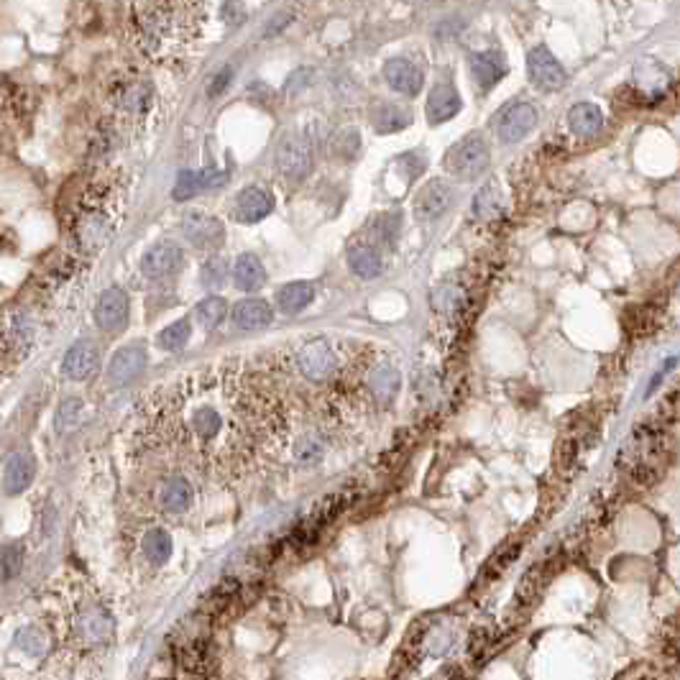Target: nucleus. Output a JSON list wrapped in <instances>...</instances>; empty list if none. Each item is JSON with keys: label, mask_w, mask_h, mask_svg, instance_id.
<instances>
[{"label": "nucleus", "mask_w": 680, "mask_h": 680, "mask_svg": "<svg viewBox=\"0 0 680 680\" xmlns=\"http://www.w3.org/2000/svg\"><path fill=\"white\" fill-rule=\"evenodd\" d=\"M277 167L284 177L289 180H302L307 177V171L312 167V149L310 143L299 136H289L279 143L277 149Z\"/></svg>", "instance_id": "obj_11"}, {"label": "nucleus", "mask_w": 680, "mask_h": 680, "mask_svg": "<svg viewBox=\"0 0 680 680\" xmlns=\"http://www.w3.org/2000/svg\"><path fill=\"white\" fill-rule=\"evenodd\" d=\"M111 635H113V622L95 601H87L85 607L74 614V637L83 645H100L111 639Z\"/></svg>", "instance_id": "obj_8"}, {"label": "nucleus", "mask_w": 680, "mask_h": 680, "mask_svg": "<svg viewBox=\"0 0 680 680\" xmlns=\"http://www.w3.org/2000/svg\"><path fill=\"white\" fill-rule=\"evenodd\" d=\"M80 410H83V402L80 399H64L62 402V407H59V414H57V430L59 432H67L72 425H77V414H80Z\"/></svg>", "instance_id": "obj_38"}, {"label": "nucleus", "mask_w": 680, "mask_h": 680, "mask_svg": "<svg viewBox=\"0 0 680 680\" xmlns=\"http://www.w3.org/2000/svg\"><path fill=\"white\" fill-rule=\"evenodd\" d=\"M295 366H297L299 376H305L307 382L325 384L340 369L338 351L333 348L330 340H310L295 354Z\"/></svg>", "instance_id": "obj_3"}, {"label": "nucleus", "mask_w": 680, "mask_h": 680, "mask_svg": "<svg viewBox=\"0 0 680 680\" xmlns=\"http://www.w3.org/2000/svg\"><path fill=\"white\" fill-rule=\"evenodd\" d=\"M171 553H174V542H171L167 529H159V527H156V529H149V532H146V538H143V555H146L151 563L164 566L171 558Z\"/></svg>", "instance_id": "obj_31"}, {"label": "nucleus", "mask_w": 680, "mask_h": 680, "mask_svg": "<svg viewBox=\"0 0 680 680\" xmlns=\"http://www.w3.org/2000/svg\"><path fill=\"white\" fill-rule=\"evenodd\" d=\"M670 458V440L665 427L639 425L632 430L622 448L619 466L639 483L655 481L667 466Z\"/></svg>", "instance_id": "obj_1"}, {"label": "nucleus", "mask_w": 680, "mask_h": 680, "mask_svg": "<svg viewBox=\"0 0 680 680\" xmlns=\"http://www.w3.org/2000/svg\"><path fill=\"white\" fill-rule=\"evenodd\" d=\"M632 80H635L639 92L647 95V98H663V92L673 83V77H670L665 64L652 57L639 59L637 64H635V70H632Z\"/></svg>", "instance_id": "obj_14"}, {"label": "nucleus", "mask_w": 680, "mask_h": 680, "mask_svg": "<svg viewBox=\"0 0 680 680\" xmlns=\"http://www.w3.org/2000/svg\"><path fill=\"white\" fill-rule=\"evenodd\" d=\"M113 215L108 213L105 208H83V213L77 218V226H74V233H77V243L95 254V251H102L111 238H113Z\"/></svg>", "instance_id": "obj_5"}, {"label": "nucleus", "mask_w": 680, "mask_h": 680, "mask_svg": "<svg viewBox=\"0 0 680 680\" xmlns=\"http://www.w3.org/2000/svg\"><path fill=\"white\" fill-rule=\"evenodd\" d=\"M271 320H274V312L269 302L264 299H241L233 307V323L241 330H261L271 325Z\"/></svg>", "instance_id": "obj_25"}, {"label": "nucleus", "mask_w": 680, "mask_h": 680, "mask_svg": "<svg viewBox=\"0 0 680 680\" xmlns=\"http://www.w3.org/2000/svg\"><path fill=\"white\" fill-rule=\"evenodd\" d=\"M98 345H95L92 340H80V343H74L70 351H67V355H64L62 371H64V376L72 379V382H83V379H87L92 371L98 369Z\"/></svg>", "instance_id": "obj_17"}, {"label": "nucleus", "mask_w": 680, "mask_h": 680, "mask_svg": "<svg viewBox=\"0 0 680 680\" xmlns=\"http://www.w3.org/2000/svg\"><path fill=\"white\" fill-rule=\"evenodd\" d=\"M226 258H220V256H210V258L202 264V269H199V282H202V287H208V289L223 287V284H226Z\"/></svg>", "instance_id": "obj_36"}, {"label": "nucleus", "mask_w": 680, "mask_h": 680, "mask_svg": "<svg viewBox=\"0 0 680 680\" xmlns=\"http://www.w3.org/2000/svg\"><path fill=\"white\" fill-rule=\"evenodd\" d=\"M371 121H374V128H376L379 133H394V131H402V128L410 126L412 113L410 111H404L402 105L386 102V105H379V108L374 111Z\"/></svg>", "instance_id": "obj_30"}, {"label": "nucleus", "mask_w": 680, "mask_h": 680, "mask_svg": "<svg viewBox=\"0 0 680 680\" xmlns=\"http://www.w3.org/2000/svg\"><path fill=\"white\" fill-rule=\"evenodd\" d=\"M604 126V113L596 102H576L568 111V128L576 139H591Z\"/></svg>", "instance_id": "obj_24"}, {"label": "nucleus", "mask_w": 680, "mask_h": 680, "mask_svg": "<svg viewBox=\"0 0 680 680\" xmlns=\"http://www.w3.org/2000/svg\"><path fill=\"white\" fill-rule=\"evenodd\" d=\"M233 282H236V287L243 289V292H256V289L264 287V282H267V269H264V264L258 261V256L243 254L236 258Z\"/></svg>", "instance_id": "obj_26"}, {"label": "nucleus", "mask_w": 680, "mask_h": 680, "mask_svg": "<svg viewBox=\"0 0 680 680\" xmlns=\"http://www.w3.org/2000/svg\"><path fill=\"white\" fill-rule=\"evenodd\" d=\"M226 182V174L223 171H182L177 177V185H174V199H189L199 195V192H208V189H215Z\"/></svg>", "instance_id": "obj_22"}, {"label": "nucleus", "mask_w": 680, "mask_h": 680, "mask_svg": "<svg viewBox=\"0 0 680 680\" xmlns=\"http://www.w3.org/2000/svg\"><path fill=\"white\" fill-rule=\"evenodd\" d=\"M461 113V95L455 92V87L438 85L432 87V92L427 95L425 115L432 126H440L445 121H451Z\"/></svg>", "instance_id": "obj_21"}, {"label": "nucleus", "mask_w": 680, "mask_h": 680, "mask_svg": "<svg viewBox=\"0 0 680 680\" xmlns=\"http://www.w3.org/2000/svg\"><path fill=\"white\" fill-rule=\"evenodd\" d=\"M226 299H220V297H208V299H202L198 305V310H195V315H198V320H199V325L202 327H208V330H215V327L220 325L223 320H226Z\"/></svg>", "instance_id": "obj_34"}, {"label": "nucleus", "mask_w": 680, "mask_h": 680, "mask_svg": "<svg viewBox=\"0 0 680 680\" xmlns=\"http://www.w3.org/2000/svg\"><path fill=\"white\" fill-rule=\"evenodd\" d=\"M185 267V254L174 243H156L141 258L143 277L149 279H170Z\"/></svg>", "instance_id": "obj_10"}, {"label": "nucleus", "mask_w": 680, "mask_h": 680, "mask_svg": "<svg viewBox=\"0 0 680 680\" xmlns=\"http://www.w3.org/2000/svg\"><path fill=\"white\" fill-rule=\"evenodd\" d=\"M673 366H675V358H667L665 364H663V369H660V371H657V374H655V376H652L650 386H647V394H652V392H655V386H657V384L665 379V374L670 369H673Z\"/></svg>", "instance_id": "obj_40"}, {"label": "nucleus", "mask_w": 680, "mask_h": 680, "mask_svg": "<svg viewBox=\"0 0 680 680\" xmlns=\"http://www.w3.org/2000/svg\"><path fill=\"white\" fill-rule=\"evenodd\" d=\"M527 74H529V83L542 90V92H555V90H563L568 83V74L563 70V64L550 54V49L545 46H535L529 54H527Z\"/></svg>", "instance_id": "obj_6"}, {"label": "nucleus", "mask_w": 680, "mask_h": 680, "mask_svg": "<svg viewBox=\"0 0 680 680\" xmlns=\"http://www.w3.org/2000/svg\"><path fill=\"white\" fill-rule=\"evenodd\" d=\"M192 496H195L192 483L187 481L185 476H170L156 489V507L164 514H182L189 510Z\"/></svg>", "instance_id": "obj_16"}, {"label": "nucleus", "mask_w": 680, "mask_h": 680, "mask_svg": "<svg viewBox=\"0 0 680 680\" xmlns=\"http://www.w3.org/2000/svg\"><path fill=\"white\" fill-rule=\"evenodd\" d=\"M143 366H146V348L139 345V343H133V345L121 348V351L111 358L108 376H111V382L113 384H128L141 374Z\"/></svg>", "instance_id": "obj_19"}, {"label": "nucleus", "mask_w": 680, "mask_h": 680, "mask_svg": "<svg viewBox=\"0 0 680 680\" xmlns=\"http://www.w3.org/2000/svg\"><path fill=\"white\" fill-rule=\"evenodd\" d=\"M442 167L458 180H476L489 167V146L479 133H471L445 154Z\"/></svg>", "instance_id": "obj_4"}, {"label": "nucleus", "mask_w": 680, "mask_h": 680, "mask_svg": "<svg viewBox=\"0 0 680 680\" xmlns=\"http://www.w3.org/2000/svg\"><path fill=\"white\" fill-rule=\"evenodd\" d=\"M189 335H192L189 320H177V323L167 325L159 335H156V345L164 348V351H180V348H185L187 345Z\"/></svg>", "instance_id": "obj_33"}, {"label": "nucleus", "mask_w": 680, "mask_h": 680, "mask_svg": "<svg viewBox=\"0 0 680 680\" xmlns=\"http://www.w3.org/2000/svg\"><path fill=\"white\" fill-rule=\"evenodd\" d=\"M366 386H369L371 397L374 399H379V402H392L399 392L397 369L389 366V364H382V366L371 369L369 379H366Z\"/></svg>", "instance_id": "obj_28"}, {"label": "nucleus", "mask_w": 680, "mask_h": 680, "mask_svg": "<svg viewBox=\"0 0 680 680\" xmlns=\"http://www.w3.org/2000/svg\"><path fill=\"white\" fill-rule=\"evenodd\" d=\"M24 568V548L18 542H8L3 548V581H14Z\"/></svg>", "instance_id": "obj_37"}, {"label": "nucleus", "mask_w": 680, "mask_h": 680, "mask_svg": "<svg viewBox=\"0 0 680 680\" xmlns=\"http://www.w3.org/2000/svg\"><path fill=\"white\" fill-rule=\"evenodd\" d=\"M271 208H274V199L261 187H246L236 198V218L246 226H254L258 220H264L271 213Z\"/></svg>", "instance_id": "obj_20"}, {"label": "nucleus", "mask_w": 680, "mask_h": 680, "mask_svg": "<svg viewBox=\"0 0 680 680\" xmlns=\"http://www.w3.org/2000/svg\"><path fill=\"white\" fill-rule=\"evenodd\" d=\"M451 199H453V189L445 185V182H440V180L427 182L420 189V195L414 198V215H417V220L420 223H435L451 208Z\"/></svg>", "instance_id": "obj_12"}, {"label": "nucleus", "mask_w": 680, "mask_h": 680, "mask_svg": "<svg viewBox=\"0 0 680 680\" xmlns=\"http://www.w3.org/2000/svg\"><path fill=\"white\" fill-rule=\"evenodd\" d=\"M128 312H131V302H128L126 292L118 287H111L95 302V323L105 333H118L126 327Z\"/></svg>", "instance_id": "obj_9"}, {"label": "nucleus", "mask_w": 680, "mask_h": 680, "mask_svg": "<svg viewBox=\"0 0 680 680\" xmlns=\"http://www.w3.org/2000/svg\"><path fill=\"white\" fill-rule=\"evenodd\" d=\"M182 236L198 248H218L226 241V228L213 215L202 210H189L182 218Z\"/></svg>", "instance_id": "obj_7"}, {"label": "nucleus", "mask_w": 680, "mask_h": 680, "mask_svg": "<svg viewBox=\"0 0 680 680\" xmlns=\"http://www.w3.org/2000/svg\"><path fill=\"white\" fill-rule=\"evenodd\" d=\"M230 77H233V70H230V67H226V70L215 74V83H213V87H210V95H213V98L215 95H220V92L230 85Z\"/></svg>", "instance_id": "obj_39"}, {"label": "nucleus", "mask_w": 680, "mask_h": 680, "mask_svg": "<svg viewBox=\"0 0 680 680\" xmlns=\"http://www.w3.org/2000/svg\"><path fill=\"white\" fill-rule=\"evenodd\" d=\"M468 64H471L473 80L479 83L481 90H491L507 74V64H504L501 54H496V52H473Z\"/></svg>", "instance_id": "obj_23"}, {"label": "nucleus", "mask_w": 680, "mask_h": 680, "mask_svg": "<svg viewBox=\"0 0 680 680\" xmlns=\"http://www.w3.org/2000/svg\"><path fill=\"white\" fill-rule=\"evenodd\" d=\"M535 126H538V111L529 102H517L501 113L496 131L504 143H517L522 141Z\"/></svg>", "instance_id": "obj_13"}, {"label": "nucleus", "mask_w": 680, "mask_h": 680, "mask_svg": "<svg viewBox=\"0 0 680 680\" xmlns=\"http://www.w3.org/2000/svg\"><path fill=\"white\" fill-rule=\"evenodd\" d=\"M182 442H195L199 451L218 442L226 427V417L220 407L210 399H192L189 394L182 397Z\"/></svg>", "instance_id": "obj_2"}, {"label": "nucleus", "mask_w": 680, "mask_h": 680, "mask_svg": "<svg viewBox=\"0 0 680 680\" xmlns=\"http://www.w3.org/2000/svg\"><path fill=\"white\" fill-rule=\"evenodd\" d=\"M15 647L31 655V657H44L46 655V647H49V639L44 637V632L39 627H24L18 635H15Z\"/></svg>", "instance_id": "obj_35"}, {"label": "nucleus", "mask_w": 680, "mask_h": 680, "mask_svg": "<svg viewBox=\"0 0 680 680\" xmlns=\"http://www.w3.org/2000/svg\"><path fill=\"white\" fill-rule=\"evenodd\" d=\"M312 297H315L312 284L292 282L277 292V305H279V310L287 312V315H297V312H302L310 305Z\"/></svg>", "instance_id": "obj_29"}, {"label": "nucleus", "mask_w": 680, "mask_h": 680, "mask_svg": "<svg viewBox=\"0 0 680 680\" xmlns=\"http://www.w3.org/2000/svg\"><path fill=\"white\" fill-rule=\"evenodd\" d=\"M382 72L386 85L392 87L394 92L404 95V98H417L420 95V90H423V72L417 70L410 59H389L384 64Z\"/></svg>", "instance_id": "obj_15"}, {"label": "nucleus", "mask_w": 680, "mask_h": 680, "mask_svg": "<svg viewBox=\"0 0 680 680\" xmlns=\"http://www.w3.org/2000/svg\"><path fill=\"white\" fill-rule=\"evenodd\" d=\"M36 473V461L34 455L21 451V453H11V458L5 461V471H3V489L5 494L15 496L21 491H26L34 481Z\"/></svg>", "instance_id": "obj_18"}, {"label": "nucleus", "mask_w": 680, "mask_h": 680, "mask_svg": "<svg viewBox=\"0 0 680 680\" xmlns=\"http://www.w3.org/2000/svg\"><path fill=\"white\" fill-rule=\"evenodd\" d=\"M501 210H504V198H501V192L494 185L483 187L481 192L476 195V199H473V213L479 215L481 220H494V218L501 215Z\"/></svg>", "instance_id": "obj_32"}, {"label": "nucleus", "mask_w": 680, "mask_h": 680, "mask_svg": "<svg viewBox=\"0 0 680 680\" xmlns=\"http://www.w3.org/2000/svg\"><path fill=\"white\" fill-rule=\"evenodd\" d=\"M348 264L351 271L361 279H374L382 274V256L371 246V243H355L348 248Z\"/></svg>", "instance_id": "obj_27"}]
</instances>
